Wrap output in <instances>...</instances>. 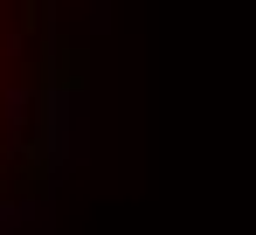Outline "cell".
<instances>
[{"instance_id":"1","label":"cell","mask_w":256,"mask_h":235,"mask_svg":"<svg viewBox=\"0 0 256 235\" xmlns=\"http://www.w3.org/2000/svg\"><path fill=\"white\" fill-rule=\"evenodd\" d=\"M70 76V0H0V235L62 166Z\"/></svg>"}]
</instances>
